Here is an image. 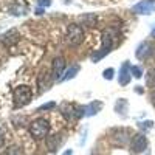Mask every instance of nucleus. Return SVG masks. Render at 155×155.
I'll return each instance as SVG.
<instances>
[{
	"label": "nucleus",
	"mask_w": 155,
	"mask_h": 155,
	"mask_svg": "<svg viewBox=\"0 0 155 155\" xmlns=\"http://www.w3.org/2000/svg\"><path fill=\"white\" fill-rule=\"evenodd\" d=\"M62 143V138L61 135H51V137H47V147L51 150V152H56L59 149Z\"/></svg>",
	"instance_id": "obj_11"
},
{
	"label": "nucleus",
	"mask_w": 155,
	"mask_h": 155,
	"mask_svg": "<svg viewBox=\"0 0 155 155\" xmlns=\"http://www.w3.org/2000/svg\"><path fill=\"white\" fill-rule=\"evenodd\" d=\"M152 102H153V104H155V92L152 93Z\"/></svg>",
	"instance_id": "obj_25"
},
{
	"label": "nucleus",
	"mask_w": 155,
	"mask_h": 155,
	"mask_svg": "<svg viewBox=\"0 0 155 155\" xmlns=\"http://www.w3.org/2000/svg\"><path fill=\"white\" fill-rule=\"evenodd\" d=\"M102 74H104V78H106V79H112V78H113V68H107V70H104V73H102Z\"/></svg>",
	"instance_id": "obj_20"
},
{
	"label": "nucleus",
	"mask_w": 155,
	"mask_h": 155,
	"mask_svg": "<svg viewBox=\"0 0 155 155\" xmlns=\"http://www.w3.org/2000/svg\"><path fill=\"white\" fill-rule=\"evenodd\" d=\"M56 107V104L54 102H48V104H44V106H41L37 109V112H42V110H50V109H54Z\"/></svg>",
	"instance_id": "obj_19"
},
{
	"label": "nucleus",
	"mask_w": 155,
	"mask_h": 155,
	"mask_svg": "<svg viewBox=\"0 0 155 155\" xmlns=\"http://www.w3.org/2000/svg\"><path fill=\"white\" fill-rule=\"evenodd\" d=\"M64 155H73V150H71V149H68V150L64 152Z\"/></svg>",
	"instance_id": "obj_24"
},
{
	"label": "nucleus",
	"mask_w": 155,
	"mask_h": 155,
	"mask_svg": "<svg viewBox=\"0 0 155 155\" xmlns=\"http://www.w3.org/2000/svg\"><path fill=\"white\" fill-rule=\"evenodd\" d=\"M112 47H113V37H112L110 31H104V33H102V47L96 51L95 54H92V61L98 62L99 59H102L106 54L110 53Z\"/></svg>",
	"instance_id": "obj_2"
},
{
	"label": "nucleus",
	"mask_w": 155,
	"mask_h": 155,
	"mask_svg": "<svg viewBox=\"0 0 155 155\" xmlns=\"http://www.w3.org/2000/svg\"><path fill=\"white\" fill-rule=\"evenodd\" d=\"M153 53V50H152V45L149 42H143V44H140V47L137 48V58L138 59H147L150 54Z\"/></svg>",
	"instance_id": "obj_10"
},
{
	"label": "nucleus",
	"mask_w": 155,
	"mask_h": 155,
	"mask_svg": "<svg viewBox=\"0 0 155 155\" xmlns=\"http://www.w3.org/2000/svg\"><path fill=\"white\" fill-rule=\"evenodd\" d=\"M3 140H5V134H3V130L0 129V146L3 144Z\"/></svg>",
	"instance_id": "obj_23"
},
{
	"label": "nucleus",
	"mask_w": 155,
	"mask_h": 155,
	"mask_svg": "<svg viewBox=\"0 0 155 155\" xmlns=\"http://www.w3.org/2000/svg\"><path fill=\"white\" fill-rule=\"evenodd\" d=\"M62 115L65 120H79L85 115V106H74V104H64Z\"/></svg>",
	"instance_id": "obj_4"
},
{
	"label": "nucleus",
	"mask_w": 155,
	"mask_h": 155,
	"mask_svg": "<svg viewBox=\"0 0 155 155\" xmlns=\"http://www.w3.org/2000/svg\"><path fill=\"white\" fill-rule=\"evenodd\" d=\"M146 85L153 88L155 87V67H152L150 70H147L146 73Z\"/></svg>",
	"instance_id": "obj_15"
},
{
	"label": "nucleus",
	"mask_w": 155,
	"mask_h": 155,
	"mask_svg": "<svg viewBox=\"0 0 155 155\" xmlns=\"http://www.w3.org/2000/svg\"><path fill=\"white\" fill-rule=\"evenodd\" d=\"M150 34H152V37H155V28L152 30V33H150Z\"/></svg>",
	"instance_id": "obj_26"
},
{
	"label": "nucleus",
	"mask_w": 155,
	"mask_h": 155,
	"mask_svg": "<svg viewBox=\"0 0 155 155\" xmlns=\"http://www.w3.org/2000/svg\"><path fill=\"white\" fill-rule=\"evenodd\" d=\"M82 39H84L82 28L78 23H71L70 27H68V30H67V42L70 45L76 47V45H79L82 42Z\"/></svg>",
	"instance_id": "obj_5"
},
{
	"label": "nucleus",
	"mask_w": 155,
	"mask_h": 155,
	"mask_svg": "<svg viewBox=\"0 0 155 155\" xmlns=\"http://www.w3.org/2000/svg\"><path fill=\"white\" fill-rule=\"evenodd\" d=\"M9 12L12 16H23L25 12H27V9H25V6L19 5V3H12L9 6Z\"/></svg>",
	"instance_id": "obj_13"
},
{
	"label": "nucleus",
	"mask_w": 155,
	"mask_h": 155,
	"mask_svg": "<svg viewBox=\"0 0 155 155\" xmlns=\"http://www.w3.org/2000/svg\"><path fill=\"white\" fill-rule=\"evenodd\" d=\"M130 71H132V67L129 62H124L121 68H120V74H118V79H120V84L121 85H127L130 82Z\"/></svg>",
	"instance_id": "obj_9"
},
{
	"label": "nucleus",
	"mask_w": 155,
	"mask_h": 155,
	"mask_svg": "<svg viewBox=\"0 0 155 155\" xmlns=\"http://www.w3.org/2000/svg\"><path fill=\"white\" fill-rule=\"evenodd\" d=\"M147 147V138L143 135V134H138L132 138V143H130V149L132 152L135 153H141V152H144Z\"/></svg>",
	"instance_id": "obj_8"
},
{
	"label": "nucleus",
	"mask_w": 155,
	"mask_h": 155,
	"mask_svg": "<svg viewBox=\"0 0 155 155\" xmlns=\"http://www.w3.org/2000/svg\"><path fill=\"white\" fill-rule=\"evenodd\" d=\"M99 109H101V102L95 101V102H92V104H90V106H85V115H88V116H92V115H96Z\"/></svg>",
	"instance_id": "obj_14"
},
{
	"label": "nucleus",
	"mask_w": 155,
	"mask_h": 155,
	"mask_svg": "<svg viewBox=\"0 0 155 155\" xmlns=\"http://www.w3.org/2000/svg\"><path fill=\"white\" fill-rule=\"evenodd\" d=\"M30 132H31V135H33L34 138H44V137H47L48 132H50V124H48V121H45L44 118H37V120H34V121L31 123Z\"/></svg>",
	"instance_id": "obj_3"
},
{
	"label": "nucleus",
	"mask_w": 155,
	"mask_h": 155,
	"mask_svg": "<svg viewBox=\"0 0 155 155\" xmlns=\"http://www.w3.org/2000/svg\"><path fill=\"white\" fill-rule=\"evenodd\" d=\"M64 68H65V59L64 58H56L53 61V67H51V78L54 81H61L64 76Z\"/></svg>",
	"instance_id": "obj_7"
},
{
	"label": "nucleus",
	"mask_w": 155,
	"mask_h": 155,
	"mask_svg": "<svg viewBox=\"0 0 155 155\" xmlns=\"http://www.w3.org/2000/svg\"><path fill=\"white\" fill-rule=\"evenodd\" d=\"M17 37H19L17 31H16V30H11V31H8L6 34L2 36V42L6 44V45H11V44H14V42L17 41Z\"/></svg>",
	"instance_id": "obj_12"
},
{
	"label": "nucleus",
	"mask_w": 155,
	"mask_h": 155,
	"mask_svg": "<svg viewBox=\"0 0 155 155\" xmlns=\"http://www.w3.org/2000/svg\"><path fill=\"white\" fill-rule=\"evenodd\" d=\"M5 155H23V152H22V149L19 146H9L5 150Z\"/></svg>",
	"instance_id": "obj_17"
},
{
	"label": "nucleus",
	"mask_w": 155,
	"mask_h": 155,
	"mask_svg": "<svg viewBox=\"0 0 155 155\" xmlns=\"http://www.w3.org/2000/svg\"><path fill=\"white\" fill-rule=\"evenodd\" d=\"M79 71V65H71L67 71H65V74L62 76V79L61 81H67V79H73V78L76 76V73Z\"/></svg>",
	"instance_id": "obj_16"
},
{
	"label": "nucleus",
	"mask_w": 155,
	"mask_h": 155,
	"mask_svg": "<svg viewBox=\"0 0 155 155\" xmlns=\"http://www.w3.org/2000/svg\"><path fill=\"white\" fill-rule=\"evenodd\" d=\"M132 74H134V78H141L143 76V70H141V67H132Z\"/></svg>",
	"instance_id": "obj_18"
},
{
	"label": "nucleus",
	"mask_w": 155,
	"mask_h": 155,
	"mask_svg": "<svg viewBox=\"0 0 155 155\" xmlns=\"http://www.w3.org/2000/svg\"><path fill=\"white\" fill-rule=\"evenodd\" d=\"M132 11L137 12V14L149 16L152 12H155V0H141V2H138L132 6Z\"/></svg>",
	"instance_id": "obj_6"
},
{
	"label": "nucleus",
	"mask_w": 155,
	"mask_h": 155,
	"mask_svg": "<svg viewBox=\"0 0 155 155\" xmlns=\"http://www.w3.org/2000/svg\"><path fill=\"white\" fill-rule=\"evenodd\" d=\"M51 5V0H39V6H48Z\"/></svg>",
	"instance_id": "obj_22"
},
{
	"label": "nucleus",
	"mask_w": 155,
	"mask_h": 155,
	"mask_svg": "<svg viewBox=\"0 0 155 155\" xmlns=\"http://www.w3.org/2000/svg\"><path fill=\"white\" fill-rule=\"evenodd\" d=\"M31 98H33V92H31V87H28V85H20L14 90V93H12V99H14L16 107L27 106L31 101Z\"/></svg>",
	"instance_id": "obj_1"
},
{
	"label": "nucleus",
	"mask_w": 155,
	"mask_h": 155,
	"mask_svg": "<svg viewBox=\"0 0 155 155\" xmlns=\"http://www.w3.org/2000/svg\"><path fill=\"white\" fill-rule=\"evenodd\" d=\"M141 129H150L152 127V121H144V123H140Z\"/></svg>",
	"instance_id": "obj_21"
}]
</instances>
